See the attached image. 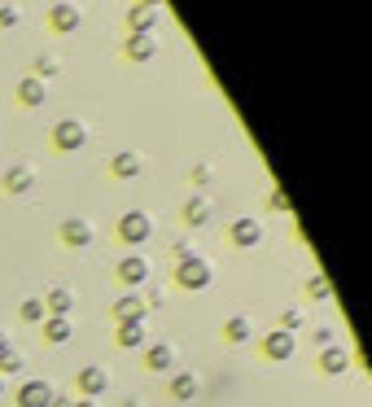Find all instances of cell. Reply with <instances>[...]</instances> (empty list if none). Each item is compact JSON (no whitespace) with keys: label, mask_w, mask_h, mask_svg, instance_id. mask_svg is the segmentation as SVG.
Wrapping results in <instances>:
<instances>
[{"label":"cell","mask_w":372,"mask_h":407,"mask_svg":"<svg viewBox=\"0 0 372 407\" xmlns=\"http://www.w3.org/2000/svg\"><path fill=\"white\" fill-rule=\"evenodd\" d=\"M175 280L184 285V289H206V285H210V263H206V258H197V254L179 258V267H175Z\"/></svg>","instance_id":"6da1fadb"},{"label":"cell","mask_w":372,"mask_h":407,"mask_svg":"<svg viewBox=\"0 0 372 407\" xmlns=\"http://www.w3.org/2000/svg\"><path fill=\"white\" fill-rule=\"evenodd\" d=\"M149 232H153V223H149V214H145V210H127L123 219H118V236H123L127 245L149 241Z\"/></svg>","instance_id":"7a4b0ae2"},{"label":"cell","mask_w":372,"mask_h":407,"mask_svg":"<svg viewBox=\"0 0 372 407\" xmlns=\"http://www.w3.org/2000/svg\"><path fill=\"white\" fill-rule=\"evenodd\" d=\"M83 140H88V131H83V123H75V118H66V123H57V127H53V145L62 149V153L83 149Z\"/></svg>","instance_id":"3957f363"},{"label":"cell","mask_w":372,"mask_h":407,"mask_svg":"<svg viewBox=\"0 0 372 407\" xmlns=\"http://www.w3.org/2000/svg\"><path fill=\"white\" fill-rule=\"evenodd\" d=\"M294 351H298V338H294V333H285V329H276V333L263 338V355L276 359V364H281V359H289Z\"/></svg>","instance_id":"277c9868"},{"label":"cell","mask_w":372,"mask_h":407,"mask_svg":"<svg viewBox=\"0 0 372 407\" xmlns=\"http://www.w3.org/2000/svg\"><path fill=\"white\" fill-rule=\"evenodd\" d=\"M53 403V386L44 381H22L18 386V407H49Z\"/></svg>","instance_id":"5b68a950"},{"label":"cell","mask_w":372,"mask_h":407,"mask_svg":"<svg viewBox=\"0 0 372 407\" xmlns=\"http://www.w3.org/2000/svg\"><path fill=\"white\" fill-rule=\"evenodd\" d=\"M145 276H149V258L131 254V258H123V263H118V280H123V285H140Z\"/></svg>","instance_id":"8992f818"},{"label":"cell","mask_w":372,"mask_h":407,"mask_svg":"<svg viewBox=\"0 0 372 407\" xmlns=\"http://www.w3.org/2000/svg\"><path fill=\"white\" fill-rule=\"evenodd\" d=\"M62 241L75 245V250L88 245V241H92V223H88V219H66V223H62Z\"/></svg>","instance_id":"52a82bcc"},{"label":"cell","mask_w":372,"mask_h":407,"mask_svg":"<svg viewBox=\"0 0 372 407\" xmlns=\"http://www.w3.org/2000/svg\"><path fill=\"white\" fill-rule=\"evenodd\" d=\"M105 386H110V377H105L101 368H83V373H79V390L88 394V403L97 399V394H105Z\"/></svg>","instance_id":"ba28073f"},{"label":"cell","mask_w":372,"mask_h":407,"mask_svg":"<svg viewBox=\"0 0 372 407\" xmlns=\"http://www.w3.org/2000/svg\"><path fill=\"white\" fill-rule=\"evenodd\" d=\"M49 27L53 31H75L79 27V9L75 5H53L49 9Z\"/></svg>","instance_id":"9c48e42d"},{"label":"cell","mask_w":372,"mask_h":407,"mask_svg":"<svg viewBox=\"0 0 372 407\" xmlns=\"http://www.w3.org/2000/svg\"><path fill=\"white\" fill-rule=\"evenodd\" d=\"M118 346H123V351L145 346V320H127V324H118Z\"/></svg>","instance_id":"30bf717a"},{"label":"cell","mask_w":372,"mask_h":407,"mask_svg":"<svg viewBox=\"0 0 372 407\" xmlns=\"http://www.w3.org/2000/svg\"><path fill=\"white\" fill-rule=\"evenodd\" d=\"M153 18H158V14H153V5H131V9H127V22H131V35H145V31L153 27Z\"/></svg>","instance_id":"8fae6325"},{"label":"cell","mask_w":372,"mask_h":407,"mask_svg":"<svg viewBox=\"0 0 372 407\" xmlns=\"http://www.w3.org/2000/svg\"><path fill=\"white\" fill-rule=\"evenodd\" d=\"M346 364H351V355H346V351H338V346H324V355H320V368H324L329 377L346 373Z\"/></svg>","instance_id":"7c38bea8"},{"label":"cell","mask_w":372,"mask_h":407,"mask_svg":"<svg viewBox=\"0 0 372 407\" xmlns=\"http://www.w3.org/2000/svg\"><path fill=\"white\" fill-rule=\"evenodd\" d=\"M259 236H263L259 219H237V223H232V241H237V245H259Z\"/></svg>","instance_id":"4fadbf2b"},{"label":"cell","mask_w":372,"mask_h":407,"mask_svg":"<svg viewBox=\"0 0 372 407\" xmlns=\"http://www.w3.org/2000/svg\"><path fill=\"white\" fill-rule=\"evenodd\" d=\"M114 316H118V324H127V320H145V302H140L136 294H127L123 302H114Z\"/></svg>","instance_id":"5bb4252c"},{"label":"cell","mask_w":372,"mask_h":407,"mask_svg":"<svg viewBox=\"0 0 372 407\" xmlns=\"http://www.w3.org/2000/svg\"><path fill=\"white\" fill-rule=\"evenodd\" d=\"M70 307H75V294H70V289H53L49 298H44V311H53L57 320H66Z\"/></svg>","instance_id":"9a60e30c"},{"label":"cell","mask_w":372,"mask_h":407,"mask_svg":"<svg viewBox=\"0 0 372 407\" xmlns=\"http://www.w3.org/2000/svg\"><path fill=\"white\" fill-rule=\"evenodd\" d=\"M44 97H49V92H44L40 79H22V83H18V101H22V105H44Z\"/></svg>","instance_id":"2e32d148"},{"label":"cell","mask_w":372,"mask_h":407,"mask_svg":"<svg viewBox=\"0 0 372 407\" xmlns=\"http://www.w3.org/2000/svg\"><path fill=\"white\" fill-rule=\"evenodd\" d=\"M193 394H197V377L193 373H175L171 377V399L184 403V399H193Z\"/></svg>","instance_id":"e0dca14e"},{"label":"cell","mask_w":372,"mask_h":407,"mask_svg":"<svg viewBox=\"0 0 372 407\" xmlns=\"http://www.w3.org/2000/svg\"><path fill=\"white\" fill-rule=\"evenodd\" d=\"M127 57H131V62H149V57H153V40H149V35H127Z\"/></svg>","instance_id":"ac0fdd59"},{"label":"cell","mask_w":372,"mask_h":407,"mask_svg":"<svg viewBox=\"0 0 372 407\" xmlns=\"http://www.w3.org/2000/svg\"><path fill=\"white\" fill-rule=\"evenodd\" d=\"M149 368H162V373H166V368H171L175 364V351H171V346H166V342H158V346H149Z\"/></svg>","instance_id":"d6986e66"},{"label":"cell","mask_w":372,"mask_h":407,"mask_svg":"<svg viewBox=\"0 0 372 407\" xmlns=\"http://www.w3.org/2000/svg\"><path fill=\"white\" fill-rule=\"evenodd\" d=\"M5 188H9V193H27V188H31V171H27V166H9Z\"/></svg>","instance_id":"ffe728a7"},{"label":"cell","mask_w":372,"mask_h":407,"mask_svg":"<svg viewBox=\"0 0 372 407\" xmlns=\"http://www.w3.org/2000/svg\"><path fill=\"white\" fill-rule=\"evenodd\" d=\"M114 175H118V179L140 175V158H136V153H118V158H114Z\"/></svg>","instance_id":"44dd1931"},{"label":"cell","mask_w":372,"mask_h":407,"mask_svg":"<svg viewBox=\"0 0 372 407\" xmlns=\"http://www.w3.org/2000/svg\"><path fill=\"white\" fill-rule=\"evenodd\" d=\"M206 219H210V206H206L201 197H193V201L184 206V223H193V228H197V223H206Z\"/></svg>","instance_id":"7402d4cb"},{"label":"cell","mask_w":372,"mask_h":407,"mask_svg":"<svg viewBox=\"0 0 372 407\" xmlns=\"http://www.w3.org/2000/svg\"><path fill=\"white\" fill-rule=\"evenodd\" d=\"M44 338H49V342H57V346H62V342H70V320H49V324H44Z\"/></svg>","instance_id":"603a6c76"},{"label":"cell","mask_w":372,"mask_h":407,"mask_svg":"<svg viewBox=\"0 0 372 407\" xmlns=\"http://www.w3.org/2000/svg\"><path fill=\"white\" fill-rule=\"evenodd\" d=\"M223 333H228L232 342H245V338H250V320H245V316H232V320L223 324Z\"/></svg>","instance_id":"cb8c5ba5"},{"label":"cell","mask_w":372,"mask_h":407,"mask_svg":"<svg viewBox=\"0 0 372 407\" xmlns=\"http://www.w3.org/2000/svg\"><path fill=\"white\" fill-rule=\"evenodd\" d=\"M5 373H22V355L14 351V346H9V351L0 355V377H5Z\"/></svg>","instance_id":"d4e9b609"},{"label":"cell","mask_w":372,"mask_h":407,"mask_svg":"<svg viewBox=\"0 0 372 407\" xmlns=\"http://www.w3.org/2000/svg\"><path fill=\"white\" fill-rule=\"evenodd\" d=\"M307 294H311V298H329V280H324V276H316V280L307 285Z\"/></svg>","instance_id":"484cf974"},{"label":"cell","mask_w":372,"mask_h":407,"mask_svg":"<svg viewBox=\"0 0 372 407\" xmlns=\"http://www.w3.org/2000/svg\"><path fill=\"white\" fill-rule=\"evenodd\" d=\"M22 320H44V302H22Z\"/></svg>","instance_id":"4316f807"},{"label":"cell","mask_w":372,"mask_h":407,"mask_svg":"<svg viewBox=\"0 0 372 407\" xmlns=\"http://www.w3.org/2000/svg\"><path fill=\"white\" fill-rule=\"evenodd\" d=\"M298 324H303V311H298V307H289V311H285V333H289V329H298Z\"/></svg>","instance_id":"83f0119b"},{"label":"cell","mask_w":372,"mask_h":407,"mask_svg":"<svg viewBox=\"0 0 372 407\" xmlns=\"http://www.w3.org/2000/svg\"><path fill=\"white\" fill-rule=\"evenodd\" d=\"M35 70H40V75H57V57H40Z\"/></svg>","instance_id":"f1b7e54d"},{"label":"cell","mask_w":372,"mask_h":407,"mask_svg":"<svg viewBox=\"0 0 372 407\" xmlns=\"http://www.w3.org/2000/svg\"><path fill=\"white\" fill-rule=\"evenodd\" d=\"M14 22H18V14L9 5H0V27H14Z\"/></svg>","instance_id":"f546056e"},{"label":"cell","mask_w":372,"mask_h":407,"mask_svg":"<svg viewBox=\"0 0 372 407\" xmlns=\"http://www.w3.org/2000/svg\"><path fill=\"white\" fill-rule=\"evenodd\" d=\"M272 206H276V210H289V197H285L281 188H272Z\"/></svg>","instance_id":"4dcf8cb0"},{"label":"cell","mask_w":372,"mask_h":407,"mask_svg":"<svg viewBox=\"0 0 372 407\" xmlns=\"http://www.w3.org/2000/svg\"><path fill=\"white\" fill-rule=\"evenodd\" d=\"M49 407H75V403H70V399H62V394H53V403Z\"/></svg>","instance_id":"1f68e13d"},{"label":"cell","mask_w":372,"mask_h":407,"mask_svg":"<svg viewBox=\"0 0 372 407\" xmlns=\"http://www.w3.org/2000/svg\"><path fill=\"white\" fill-rule=\"evenodd\" d=\"M5 351H9V333L0 329V355H5Z\"/></svg>","instance_id":"d6a6232c"},{"label":"cell","mask_w":372,"mask_h":407,"mask_svg":"<svg viewBox=\"0 0 372 407\" xmlns=\"http://www.w3.org/2000/svg\"><path fill=\"white\" fill-rule=\"evenodd\" d=\"M75 407H97V403H88V399H83V403H75Z\"/></svg>","instance_id":"836d02e7"},{"label":"cell","mask_w":372,"mask_h":407,"mask_svg":"<svg viewBox=\"0 0 372 407\" xmlns=\"http://www.w3.org/2000/svg\"><path fill=\"white\" fill-rule=\"evenodd\" d=\"M0 390H5V377H0Z\"/></svg>","instance_id":"e575fe53"}]
</instances>
